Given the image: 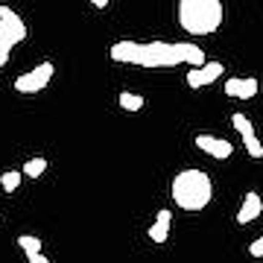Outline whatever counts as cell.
<instances>
[{
	"label": "cell",
	"mask_w": 263,
	"mask_h": 263,
	"mask_svg": "<svg viewBox=\"0 0 263 263\" xmlns=\"http://www.w3.org/2000/svg\"><path fill=\"white\" fill-rule=\"evenodd\" d=\"M53 73H56L53 62H41V65L32 67L29 73L18 76V79H15V88H18V94H38L41 88H47V85H50Z\"/></svg>",
	"instance_id": "cell-5"
},
{
	"label": "cell",
	"mask_w": 263,
	"mask_h": 263,
	"mask_svg": "<svg viewBox=\"0 0 263 263\" xmlns=\"http://www.w3.org/2000/svg\"><path fill=\"white\" fill-rule=\"evenodd\" d=\"M21 173L29 176V179H41V176L47 173V161H44V158H29L27 164L21 167Z\"/></svg>",
	"instance_id": "cell-13"
},
{
	"label": "cell",
	"mask_w": 263,
	"mask_h": 263,
	"mask_svg": "<svg viewBox=\"0 0 263 263\" xmlns=\"http://www.w3.org/2000/svg\"><path fill=\"white\" fill-rule=\"evenodd\" d=\"M179 50H181V62H184V65H190V70H199V67H205V65H208V62H205V50L196 47V44H190V41H181Z\"/></svg>",
	"instance_id": "cell-10"
},
{
	"label": "cell",
	"mask_w": 263,
	"mask_h": 263,
	"mask_svg": "<svg viewBox=\"0 0 263 263\" xmlns=\"http://www.w3.org/2000/svg\"><path fill=\"white\" fill-rule=\"evenodd\" d=\"M170 219H173V214L170 211H158V219L152 222L149 228V240L152 243H167V237H170Z\"/></svg>",
	"instance_id": "cell-11"
},
{
	"label": "cell",
	"mask_w": 263,
	"mask_h": 263,
	"mask_svg": "<svg viewBox=\"0 0 263 263\" xmlns=\"http://www.w3.org/2000/svg\"><path fill=\"white\" fill-rule=\"evenodd\" d=\"M222 73H226V65H222V62H208V65L199 67V70H190V73H187V85H190V88L214 85Z\"/></svg>",
	"instance_id": "cell-8"
},
{
	"label": "cell",
	"mask_w": 263,
	"mask_h": 263,
	"mask_svg": "<svg viewBox=\"0 0 263 263\" xmlns=\"http://www.w3.org/2000/svg\"><path fill=\"white\" fill-rule=\"evenodd\" d=\"M27 260H29V263H50L44 254H32V257H27Z\"/></svg>",
	"instance_id": "cell-21"
},
{
	"label": "cell",
	"mask_w": 263,
	"mask_h": 263,
	"mask_svg": "<svg viewBox=\"0 0 263 263\" xmlns=\"http://www.w3.org/2000/svg\"><path fill=\"white\" fill-rule=\"evenodd\" d=\"M179 24L190 35H211L222 24V3L219 0H181Z\"/></svg>",
	"instance_id": "cell-2"
},
{
	"label": "cell",
	"mask_w": 263,
	"mask_h": 263,
	"mask_svg": "<svg viewBox=\"0 0 263 263\" xmlns=\"http://www.w3.org/2000/svg\"><path fill=\"white\" fill-rule=\"evenodd\" d=\"M214 199V184L205 170H181L173 179V202L181 211H205Z\"/></svg>",
	"instance_id": "cell-1"
},
{
	"label": "cell",
	"mask_w": 263,
	"mask_h": 263,
	"mask_svg": "<svg viewBox=\"0 0 263 263\" xmlns=\"http://www.w3.org/2000/svg\"><path fill=\"white\" fill-rule=\"evenodd\" d=\"M231 123H234V129L240 132V138H243V141H249V138H257V135H254V126L252 123H249V117H246V114H231Z\"/></svg>",
	"instance_id": "cell-12"
},
{
	"label": "cell",
	"mask_w": 263,
	"mask_h": 263,
	"mask_svg": "<svg viewBox=\"0 0 263 263\" xmlns=\"http://www.w3.org/2000/svg\"><path fill=\"white\" fill-rule=\"evenodd\" d=\"M196 146L202 152H208L211 158H216V161L231 158V152H234L231 141H226V138H216V135H196Z\"/></svg>",
	"instance_id": "cell-6"
},
{
	"label": "cell",
	"mask_w": 263,
	"mask_h": 263,
	"mask_svg": "<svg viewBox=\"0 0 263 263\" xmlns=\"http://www.w3.org/2000/svg\"><path fill=\"white\" fill-rule=\"evenodd\" d=\"M181 65V50L179 44H170V41H149L143 44V56H141V67H176Z\"/></svg>",
	"instance_id": "cell-3"
},
{
	"label": "cell",
	"mask_w": 263,
	"mask_h": 263,
	"mask_svg": "<svg viewBox=\"0 0 263 263\" xmlns=\"http://www.w3.org/2000/svg\"><path fill=\"white\" fill-rule=\"evenodd\" d=\"M21 176H24L21 170H6V173L0 176V187L6 190V193H15V190H18V184H21Z\"/></svg>",
	"instance_id": "cell-15"
},
{
	"label": "cell",
	"mask_w": 263,
	"mask_h": 263,
	"mask_svg": "<svg viewBox=\"0 0 263 263\" xmlns=\"http://www.w3.org/2000/svg\"><path fill=\"white\" fill-rule=\"evenodd\" d=\"M108 56L114 62H126V65H141V56H143V44L138 41H114Z\"/></svg>",
	"instance_id": "cell-7"
},
{
	"label": "cell",
	"mask_w": 263,
	"mask_h": 263,
	"mask_svg": "<svg viewBox=\"0 0 263 263\" xmlns=\"http://www.w3.org/2000/svg\"><path fill=\"white\" fill-rule=\"evenodd\" d=\"M18 246L24 249V254H27V257L41 254V240H38V237H32V234H21L18 237Z\"/></svg>",
	"instance_id": "cell-16"
},
{
	"label": "cell",
	"mask_w": 263,
	"mask_h": 263,
	"mask_svg": "<svg viewBox=\"0 0 263 263\" xmlns=\"http://www.w3.org/2000/svg\"><path fill=\"white\" fill-rule=\"evenodd\" d=\"M24 38H27V24L21 21V15L9 6H0V44L12 50Z\"/></svg>",
	"instance_id": "cell-4"
},
{
	"label": "cell",
	"mask_w": 263,
	"mask_h": 263,
	"mask_svg": "<svg viewBox=\"0 0 263 263\" xmlns=\"http://www.w3.org/2000/svg\"><path fill=\"white\" fill-rule=\"evenodd\" d=\"M249 254H252V257H263V237H257V240L249 246Z\"/></svg>",
	"instance_id": "cell-20"
},
{
	"label": "cell",
	"mask_w": 263,
	"mask_h": 263,
	"mask_svg": "<svg viewBox=\"0 0 263 263\" xmlns=\"http://www.w3.org/2000/svg\"><path fill=\"white\" fill-rule=\"evenodd\" d=\"M240 79H243V76H228L226 97H231V100H237V97H240Z\"/></svg>",
	"instance_id": "cell-19"
},
{
	"label": "cell",
	"mask_w": 263,
	"mask_h": 263,
	"mask_svg": "<svg viewBox=\"0 0 263 263\" xmlns=\"http://www.w3.org/2000/svg\"><path fill=\"white\" fill-rule=\"evenodd\" d=\"M91 6H94V9H105V6H108V0H94Z\"/></svg>",
	"instance_id": "cell-22"
},
{
	"label": "cell",
	"mask_w": 263,
	"mask_h": 263,
	"mask_svg": "<svg viewBox=\"0 0 263 263\" xmlns=\"http://www.w3.org/2000/svg\"><path fill=\"white\" fill-rule=\"evenodd\" d=\"M246 152L252 155V158H263V143L257 141V138H249V141H243Z\"/></svg>",
	"instance_id": "cell-18"
},
{
	"label": "cell",
	"mask_w": 263,
	"mask_h": 263,
	"mask_svg": "<svg viewBox=\"0 0 263 263\" xmlns=\"http://www.w3.org/2000/svg\"><path fill=\"white\" fill-rule=\"evenodd\" d=\"M117 103H120V108H126V111H141L143 108V97L132 94V91H123V94L117 97Z\"/></svg>",
	"instance_id": "cell-14"
},
{
	"label": "cell",
	"mask_w": 263,
	"mask_h": 263,
	"mask_svg": "<svg viewBox=\"0 0 263 263\" xmlns=\"http://www.w3.org/2000/svg\"><path fill=\"white\" fill-rule=\"evenodd\" d=\"M260 211H263V199H260V193H246V199H243V205H240V211H237V222L240 226H249V222H254L257 216H260Z\"/></svg>",
	"instance_id": "cell-9"
},
{
	"label": "cell",
	"mask_w": 263,
	"mask_h": 263,
	"mask_svg": "<svg viewBox=\"0 0 263 263\" xmlns=\"http://www.w3.org/2000/svg\"><path fill=\"white\" fill-rule=\"evenodd\" d=\"M0 47H3V44H0Z\"/></svg>",
	"instance_id": "cell-23"
},
{
	"label": "cell",
	"mask_w": 263,
	"mask_h": 263,
	"mask_svg": "<svg viewBox=\"0 0 263 263\" xmlns=\"http://www.w3.org/2000/svg\"><path fill=\"white\" fill-rule=\"evenodd\" d=\"M257 88H260V85H257L254 76H243V79H240V97H237V100H252V97L257 94Z\"/></svg>",
	"instance_id": "cell-17"
}]
</instances>
